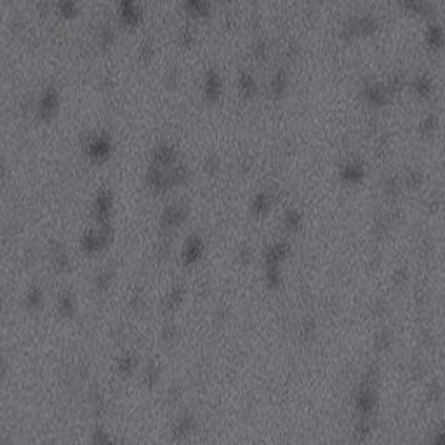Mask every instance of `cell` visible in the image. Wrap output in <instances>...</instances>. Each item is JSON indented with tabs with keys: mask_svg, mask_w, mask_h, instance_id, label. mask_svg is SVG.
I'll list each match as a JSON object with an SVG mask.
<instances>
[{
	"mask_svg": "<svg viewBox=\"0 0 445 445\" xmlns=\"http://www.w3.org/2000/svg\"><path fill=\"white\" fill-rule=\"evenodd\" d=\"M407 280H409V271L405 270V268H398V270L393 273V284L397 285V287H404V285L407 284Z\"/></svg>",
	"mask_w": 445,
	"mask_h": 445,
	"instance_id": "cell-12",
	"label": "cell"
},
{
	"mask_svg": "<svg viewBox=\"0 0 445 445\" xmlns=\"http://www.w3.org/2000/svg\"><path fill=\"white\" fill-rule=\"evenodd\" d=\"M236 259H238V263L242 264V266L250 264V261H252V247L243 243V245L236 250Z\"/></svg>",
	"mask_w": 445,
	"mask_h": 445,
	"instance_id": "cell-8",
	"label": "cell"
},
{
	"mask_svg": "<svg viewBox=\"0 0 445 445\" xmlns=\"http://www.w3.org/2000/svg\"><path fill=\"white\" fill-rule=\"evenodd\" d=\"M369 433H370V426H369V423H367V418H360V421L356 423V426H355L356 439L365 440L367 437H369Z\"/></svg>",
	"mask_w": 445,
	"mask_h": 445,
	"instance_id": "cell-11",
	"label": "cell"
},
{
	"mask_svg": "<svg viewBox=\"0 0 445 445\" xmlns=\"http://www.w3.org/2000/svg\"><path fill=\"white\" fill-rule=\"evenodd\" d=\"M317 333V322L313 319H305L301 324V335L305 339H310L313 337Z\"/></svg>",
	"mask_w": 445,
	"mask_h": 445,
	"instance_id": "cell-10",
	"label": "cell"
},
{
	"mask_svg": "<svg viewBox=\"0 0 445 445\" xmlns=\"http://www.w3.org/2000/svg\"><path fill=\"white\" fill-rule=\"evenodd\" d=\"M270 207H271V202H270V199H268V195L261 193V195H257L256 199H254L252 206H250V211H252L254 216L261 218V216H266Z\"/></svg>",
	"mask_w": 445,
	"mask_h": 445,
	"instance_id": "cell-5",
	"label": "cell"
},
{
	"mask_svg": "<svg viewBox=\"0 0 445 445\" xmlns=\"http://www.w3.org/2000/svg\"><path fill=\"white\" fill-rule=\"evenodd\" d=\"M426 393H428V402H432V404H437V402H440L442 400V395H444V391H442V386H440V383H432L428 386V391H426Z\"/></svg>",
	"mask_w": 445,
	"mask_h": 445,
	"instance_id": "cell-9",
	"label": "cell"
},
{
	"mask_svg": "<svg viewBox=\"0 0 445 445\" xmlns=\"http://www.w3.org/2000/svg\"><path fill=\"white\" fill-rule=\"evenodd\" d=\"M204 250H206V245H204V240L200 236L193 235L192 238L188 240L185 247V252H183V259L188 266L192 264H197L200 259L204 257Z\"/></svg>",
	"mask_w": 445,
	"mask_h": 445,
	"instance_id": "cell-3",
	"label": "cell"
},
{
	"mask_svg": "<svg viewBox=\"0 0 445 445\" xmlns=\"http://www.w3.org/2000/svg\"><path fill=\"white\" fill-rule=\"evenodd\" d=\"M264 284L268 289H278L282 285V268H266L264 271Z\"/></svg>",
	"mask_w": 445,
	"mask_h": 445,
	"instance_id": "cell-6",
	"label": "cell"
},
{
	"mask_svg": "<svg viewBox=\"0 0 445 445\" xmlns=\"http://www.w3.org/2000/svg\"><path fill=\"white\" fill-rule=\"evenodd\" d=\"M391 342H393V335H391L390 331H381V333L376 335V339H374V348H376L377 351H386V349L391 346Z\"/></svg>",
	"mask_w": 445,
	"mask_h": 445,
	"instance_id": "cell-7",
	"label": "cell"
},
{
	"mask_svg": "<svg viewBox=\"0 0 445 445\" xmlns=\"http://www.w3.org/2000/svg\"><path fill=\"white\" fill-rule=\"evenodd\" d=\"M426 372V367L423 365L421 362H414V365H412V376L414 377H423V374Z\"/></svg>",
	"mask_w": 445,
	"mask_h": 445,
	"instance_id": "cell-13",
	"label": "cell"
},
{
	"mask_svg": "<svg viewBox=\"0 0 445 445\" xmlns=\"http://www.w3.org/2000/svg\"><path fill=\"white\" fill-rule=\"evenodd\" d=\"M376 391H374V384H372V377L367 379V383L356 391L355 397V409L360 414V418H369L370 414L376 409Z\"/></svg>",
	"mask_w": 445,
	"mask_h": 445,
	"instance_id": "cell-1",
	"label": "cell"
},
{
	"mask_svg": "<svg viewBox=\"0 0 445 445\" xmlns=\"http://www.w3.org/2000/svg\"><path fill=\"white\" fill-rule=\"evenodd\" d=\"M282 226L287 233H298L303 228V216L299 211L291 209L285 213L284 220H282Z\"/></svg>",
	"mask_w": 445,
	"mask_h": 445,
	"instance_id": "cell-4",
	"label": "cell"
},
{
	"mask_svg": "<svg viewBox=\"0 0 445 445\" xmlns=\"http://www.w3.org/2000/svg\"><path fill=\"white\" fill-rule=\"evenodd\" d=\"M291 256V245L287 242H275L264 254V268H282Z\"/></svg>",
	"mask_w": 445,
	"mask_h": 445,
	"instance_id": "cell-2",
	"label": "cell"
}]
</instances>
